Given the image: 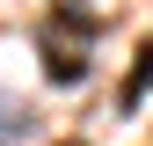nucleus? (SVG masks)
<instances>
[{"instance_id": "7ed1b4c3", "label": "nucleus", "mask_w": 153, "mask_h": 146, "mask_svg": "<svg viewBox=\"0 0 153 146\" xmlns=\"http://www.w3.org/2000/svg\"><path fill=\"white\" fill-rule=\"evenodd\" d=\"M29 132H36V110L15 102V95H0V139H29Z\"/></svg>"}, {"instance_id": "f03ea898", "label": "nucleus", "mask_w": 153, "mask_h": 146, "mask_svg": "<svg viewBox=\"0 0 153 146\" xmlns=\"http://www.w3.org/2000/svg\"><path fill=\"white\" fill-rule=\"evenodd\" d=\"M146 88H153V44H139V66H131V80L117 88V110H139Z\"/></svg>"}, {"instance_id": "20e7f679", "label": "nucleus", "mask_w": 153, "mask_h": 146, "mask_svg": "<svg viewBox=\"0 0 153 146\" xmlns=\"http://www.w3.org/2000/svg\"><path fill=\"white\" fill-rule=\"evenodd\" d=\"M66 146H80V139H66Z\"/></svg>"}, {"instance_id": "f257e3e1", "label": "nucleus", "mask_w": 153, "mask_h": 146, "mask_svg": "<svg viewBox=\"0 0 153 146\" xmlns=\"http://www.w3.org/2000/svg\"><path fill=\"white\" fill-rule=\"evenodd\" d=\"M44 73H51V80H80V73H88V51H66L59 36H44Z\"/></svg>"}]
</instances>
